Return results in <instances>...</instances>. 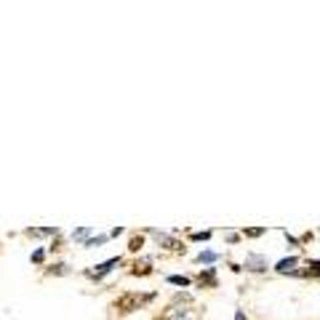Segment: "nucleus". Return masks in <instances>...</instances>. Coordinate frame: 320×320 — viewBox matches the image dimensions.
Here are the masks:
<instances>
[{
    "label": "nucleus",
    "instance_id": "obj_3",
    "mask_svg": "<svg viewBox=\"0 0 320 320\" xmlns=\"http://www.w3.org/2000/svg\"><path fill=\"white\" fill-rule=\"evenodd\" d=\"M293 267H296V256H288V259H280V262H278L280 272H288V270H293Z\"/></svg>",
    "mask_w": 320,
    "mask_h": 320
},
{
    "label": "nucleus",
    "instance_id": "obj_2",
    "mask_svg": "<svg viewBox=\"0 0 320 320\" xmlns=\"http://www.w3.org/2000/svg\"><path fill=\"white\" fill-rule=\"evenodd\" d=\"M117 262H120V259H117V256H112V259H107V262H104V264H99V270L94 272V278H102L104 272H109V270H112V267H115Z\"/></svg>",
    "mask_w": 320,
    "mask_h": 320
},
{
    "label": "nucleus",
    "instance_id": "obj_11",
    "mask_svg": "<svg viewBox=\"0 0 320 320\" xmlns=\"http://www.w3.org/2000/svg\"><path fill=\"white\" fill-rule=\"evenodd\" d=\"M208 238H211V232H198L195 235V240H208Z\"/></svg>",
    "mask_w": 320,
    "mask_h": 320
},
{
    "label": "nucleus",
    "instance_id": "obj_8",
    "mask_svg": "<svg viewBox=\"0 0 320 320\" xmlns=\"http://www.w3.org/2000/svg\"><path fill=\"white\" fill-rule=\"evenodd\" d=\"M104 240H107V235H99V238H91V240H86V246H102Z\"/></svg>",
    "mask_w": 320,
    "mask_h": 320
},
{
    "label": "nucleus",
    "instance_id": "obj_4",
    "mask_svg": "<svg viewBox=\"0 0 320 320\" xmlns=\"http://www.w3.org/2000/svg\"><path fill=\"white\" fill-rule=\"evenodd\" d=\"M216 259H219V253H213V251H203V253L198 256V262H200V264H211V262H216Z\"/></svg>",
    "mask_w": 320,
    "mask_h": 320
},
{
    "label": "nucleus",
    "instance_id": "obj_7",
    "mask_svg": "<svg viewBox=\"0 0 320 320\" xmlns=\"http://www.w3.org/2000/svg\"><path fill=\"white\" fill-rule=\"evenodd\" d=\"M56 227H43V230H30V235H56Z\"/></svg>",
    "mask_w": 320,
    "mask_h": 320
},
{
    "label": "nucleus",
    "instance_id": "obj_6",
    "mask_svg": "<svg viewBox=\"0 0 320 320\" xmlns=\"http://www.w3.org/2000/svg\"><path fill=\"white\" fill-rule=\"evenodd\" d=\"M88 235H91L88 227H80V230H75V232H72V238H75V240H86Z\"/></svg>",
    "mask_w": 320,
    "mask_h": 320
},
{
    "label": "nucleus",
    "instance_id": "obj_10",
    "mask_svg": "<svg viewBox=\"0 0 320 320\" xmlns=\"http://www.w3.org/2000/svg\"><path fill=\"white\" fill-rule=\"evenodd\" d=\"M264 230H262V227H256V230H248L246 235H248V238H259V235H262Z\"/></svg>",
    "mask_w": 320,
    "mask_h": 320
},
{
    "label": "nucleus",
    "instance_id": "obj_9",
    "mask_svg": "<svg viewBox=\"0 0 320 320\" xmlns=\"http://www.w3.org/2000/svg\"><path fill=\"white\" fill-rule=\"evenodd\" d=\"M43 256H45V251H43V248H37V251L32 253V262H43Z\"/></svg>",
    "mask_w": 320,
    "mask_h": 320
},
{
    "label": "nucleus",
    "instance_id": "obj_1",
    "mask_svg": "<svg viewBox=\"0 0 320 320\" xmlns=\"http://www.w3.org/2000/svg\"><path fill=\"white\" fill-rule=\"evenodd\" d=\"M246 267L253 270V272H262V270H267V259L259 256V253H251V256L246 259Z\"/></svg>",
    "mask_w": 320,
    "mask_h": 320
},
{
    "label": "nucleus",
    "instance_id": "obj_12",
    "mask_svg": "<svg viewBox=\"0 0 320 320\" xmlns=\"http://www.w3.org/2000/svg\"><path fill=\"white\" fill-rule=\"evenodd\" d=\"M310 267H312V272H320V262H310Z\"/></svg>",
    "mask_w": 320,
    "mask_h": 320
},
{
    "label": "nucleus",
    "instance_id": "obj_5",
    "mask_svg": "<svg viewBox=\"0 0 320 320\" xmlns=\"http://www.w3.org/2000/svg\"><path fill=\"white\" fill-rule=\"evenodd\" d=\"M168 283H174V285H189V278H184V275H171V278H168Z\"/></svg>",
    "mask_w": 320,
    "mask_h": 320
}]
</instances>
